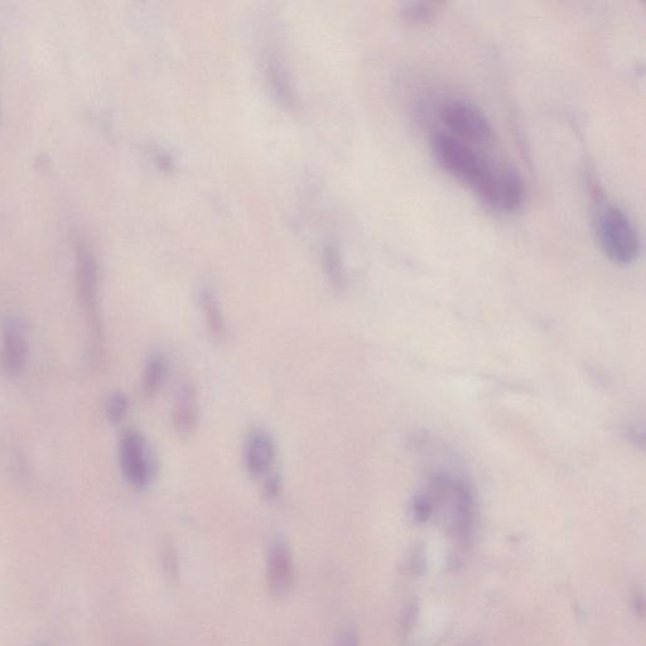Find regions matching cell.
<instances>
[{
	"label": "cell",
	"mask_w": 646,
	"mask_h": 646,
	"mask_svg": "<svg viewBox=\"0 0 646 646\" xmlns=\"http://www.w3.org/2000/svg\"><path fill=\"white\" fill-rule=\"evenodd\" d=\"M432 147L443 170L472 188L482 202L488 201L496 170L470 144L450 133H438L433 138Z\"/></svg>",
	"instance_id": "6da1fadb"
},
{
	"label": "cell",
	"mask_w": 646,
	"mask_h": 646,
	"mask_svg": "<svg viewBox=\"0 0 646 646\" xmlns=\"http://www.w3.org/2000/svg\"><path fill=\"white\" fill-rule=\"evenodd\" d=\"M596 230L602 252L616 264L629 265L638 259L640 238L633 221L619 207L605 202L597 207Z\"/></svg>",
	"instance_id": "7a4b0ae2"
},
{
	"label": "cell",
	"mask_w": 646,
	"mask_h": 646,
	"mask_svg": "<svg viewBox=\"0 0 646 646\" xmlns=\"http://www.w3.org/2000/svg\"><path fill=\"white\" fill-rule=\"evenodd\" d=\"M75 276L77 297L88 316L91 340L95 345L100 339L99 269L93 250L83 236H77L75 240Z\"/></svg>",
	"instance_id": "3957f363"
},
{
	"label": "cell",
	"mask_w": 646,
	"mask_h": 646,
	"mask_svg": "<svg viewBox=\"0 0 646 646\" xmlns=\"http://www.w3.org/2000/svg\"><path fill=\"white\" fill-rule=\"evenodd\" d=\"M441 120L453 137L461 139L470 146L471 144L486 146L494 141V130L489 119L469 101H447L441 109Z\"/></svg>",
	"instance_id": "277c9868"
},
{
	"label": "cell",
	"mask_w": 646,
	"mask_h": 646,
	"mask_svg": "<svg viewBox=\"0 0 646 646\" xmlns=\"http://www.w3.org/2000/svg\"><path fill=\"white\" fill-rule=\"evenodd\" d=\"M119 464L124 479L133 488H147L154 477V462L146 438L136 429H128L120 437Z\"/></svg>",
	"instance_id": "5b68a950"
},
{
	"label": "cell",
	"mask_w": 646,
	"mask_h": 646,
	"mask_svg": "<svg viewBox=\"0 0 646 646\" xmlns=\"http://www.w3.org/2000/svg\"><path fill=\"white\" fill-rule=\"evenodd\" d=\"M28 359V336L26 327L18 318H8L2 330V353L0 361L4 373L16 378L26 368Z\"/></svg>",
	"instance_id": "8992f818"
},
{
	"label": "cell",
	"mask_w": 646,
	"mask_h": 646,
	"mask_svg": "<svg viewBox=\"0 0 646 646\" xmlns=\"http://www.w3.org/2000/svg\"><path fill=\"white\" fill-rule=\"evenodd\" d=\"M525 188L522 176L514 168L496 170L491 194L486 205L501 212H515L523 206Z\"/></svg>",
	"instance_id": "52a82bcc"
},
{
	"label": "cell",
	"mask_w": 646,
	"mask_h": 646,
	"mask_svg": "<svg viewBox=\"0 0 646 646\" xmlns=\"http://www.w3.org/2000/svg\"><path fill=\"white\" fill-rule=\"evenodd\" d=\"M276 443L264 429L249 433L244 447V465L252 477H263L272 470L276 461Z\"/></svg>",
	"instance_id": "ba28073f"
},
{
	"label": "cell",
	"mask_w": 646,
	"mask_h": 646,
	"mask_svg": "<svg viewBox=\"0 0 646 646\" xmlns=\"http://www.w3.org/2000/svg\"><path fill=\"white\" fill-rule=\"evenodd\" d=\"M267 577L269 590L276 596L286 594L292 585V556L287 544L283 541L274 542L269 549Z\"/></svg>",
	"instance_id": "9c48e42d"
},
{
	"label": "cell",
	"mask_w": 646,
	"mask_h": 646,
	"mask_svg": "<svg viewBox=\"0 0 646 646\" xmlns=\"http://www.w3.org/2000/svg\"><path fill=\"white\" fill-rule=\"evenodd\" d=\"M197 419H199V409H197L195 389L191 384H182L173 406V426L180 435L188 436L195 431Z\"/></svg>",
	"instance_id": "30bf717a"
},
{
	"label": "cell",
	"mask_w": 646,
	"mask_h": 646,
	"mask_svg": "<svg viewBox=\"0 0 646 646\" xmlns=\"http://www.w3.org/2000/svg\"><path fill=\"white\" fill-rule=\"evenodd\" d=\"M168 364L165 356L154 354L148 359L144 368L142 388L147 397H154L165 383Z\"/></svg>",
	"instance_id": "8fae6325"
},
{
	"label": "cell",
	"mask_w": 646,
	"mask_h": 646,
	"mask_svg": "<svg viewBox=\"0 0 646 646\" xmlns=\"http://www.w3.org/2000/svg\"><path fill=\"white\" fill-rule=\"evenodd\" d=\"M200 303L204 312L206 325L212 337L216 340H224L226 337V323L223 312L216 301L214 293L204 292L201 294Z\"/></svg>",
	"instance_id": "7c38bea8"
},
{
	"label": "cell",
	"mask_w": 646,
	"mask_h": 646,
	"mask_svg": "<svg viewBox=\"0 0 646 646\" xmlns=\"http://www.w3.org/2000/svg\"><path fill=\"white\" fill-rule=\"evenodd\" d=\"M438 4L427 2L409 3L402 9L404 21L413 26H423L437 17Z\"/></svg>",
	"instance_id": "4fadbf2b"
},
{
	"label": "cell",
	"mask_w": 646,
	"mask_h": 646,
	"mask_svg": "<svg viewBox=\"0 0 646 646\" xmlns=\"http://www.w3.org/2000/svg\"><path fill=\"white\" fill-rule=\"evenodd\" d=\"M129 411V400L125 397V394L120 392H115L105 404V414L108 421L113 424H119L123 422L125 416Z\"/></svg>",
	"instance_id": "5bb4252c"
},
{
	"label": "cell",
	"mask_w": 646,
	"mask_h": 646,
	"mask_svg": "<svg viewBox=\"0 0 646 646\" xmlns=\"http://www.w3.org/2000/svg\"><path fill=\"white\" fill-rule=\"evenodd\" d=\"M432 503L426 498H418L413 501L412 514L418 523H426L432 515Z\"/></svg>",
	"instance_id": "9a60e30c"
},
{
	"label": "cell",
	"mask_w": 646,
	"mask_h": 646,
	"mask_svg": "<svg viewBox=\"0 0 646 646\" xmlns=\"http://www.w3.org/2000/svg\"><path fill=\"white\" fill-rule=\"evenodd\" d=\"M279 490H281V482H279L278 477H268L264 484V494L267 496V499H276L279 494Z\"/></svg>",
	"instance_id": "2e32d148"
},
{
	"label": "cell",
	"mask_w": 646,
	"mask_h": 646,
	"mask_svg": "<svg viewBox=\"0 0 646 646\" xmlns=\"http://www.w3.org/2000/svg\"><path fill=\"white\" fill-rule=\"evenodd\" d=\"M334 646H359L358 635L353 630H347L340 635Z\"/></svg>",
	"instance_id": "e0dca14e"
},
{
	"label": "cell",
	"mask_w": 646,
	"mask_h": 646,
	"mask_svg": "<svg viewBox=\"0 0 646 646\" xmlns=\"http://www.w3.org/2000/svg\"><path fill=\"white\" fill-rule=\"evenodd\" d=\"M464 646H476L475 644H465Z\"/></svg>",
	"instance_id": "ac0fdd59"
}]
</instances>
